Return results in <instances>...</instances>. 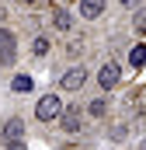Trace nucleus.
Here are the masks:
<instances>
[{
  "label": "nucleus",
  "mask_w": 146,
  "mask_h": 150,
  "mask_svg": "<svg viewBox=\"0 0 146 150\" xmlns=\"http://www.w3.org/2000/svg\"><path fill=\"white\" fill-rule=\"evenodd\" d=\"M118 84H122V63L118 59H105L98 67V87H101V94H111Z\"/></svg>",
  "instance_id": "nucleus-2"
},
{
  "label": "nucleus",
  "mask_w": 146,
  "mask_h": 150,
  "mask_svg": "<svg viewBox=\"0 0 146 150\" xmlns=\"http://www.w3.org/2000/svg\"><path fill=\"white\" fill-rule=\"evenodd\" d=\"M21 4H38V0H21Z\"/></svg>",
  "instance_id": "nucleus-19"
},
{
  "label": "nucleus",
  "mask_w": 146,
  "mask_h": 150,
  "mask_svg": "<svg viewBox=\"0 0 146 150\" xmlns=\"http://www.w3.org/2000/svg\"><path fill=\"white\" fill-rule=\"evenodd\" d=\"M49 25L56 28V32H73V25H77V18H73V11H66V7H52L49 11Z\"/></svg>",
  "instance_id": "nucleus-7"
},
{
  "label": "nucleus",
  "mask_w": 146,
  "mask_h": 150,
  "mask_svg": "<svg viewBox=\"0 0 146 150\" xmlns=\"http://www.w3.org/2000/svg\"><path fill=\"white\" fill-rule=\"evenodd\" d=\"M77 4H80L77 11H80L84 21H98V18L105 14V7H108V0H77Z\"/></svg>",
  "instance_id": "nucleus-8"
},
{
  "label": "nucleus",
  "mask_w": 146,
  "mask_h": 150,
  "mask_svg": "<svg viewBox=\"0 0 146 150\" xmlns=\"http://www.w3.org/2000/svg\"><path fill=\"white\" fill-rule=\"evenodd\" d=\"M118 4H122V7H129V11H132V7H139V4H146V0H118Z\"/></svg>",
  "instance_id": "nucleus-16"
},
{
  "label": "nucleus",
  "mask_w": 146,
  "mask_h": 150,
  "mask_svg": "<svg viewBox=\"0 0 146 150\" xmlns=\"http://www.w3.org/2000/svg\"><path fill=\"white\" fill-rule=\"evenodd\" d=\"M59 150H84V147H77V143H66V147H59Z\"/></svg>",
  "instance_id": "nucleus-17"
},
{
  "label": "nucleus",
  "mask_w": 146,
  "mask_h": 150,
  "mask_svg": "<svg viewBox=\"0 0 146 150\" xmlns=\"http://www.w3.org/2000/svg\"><path fill=\"white\" fill-rule=\"evenodd\" d=\"M63 98L56 94V91H49V94H42L35 101V119L38 122H59V115H63Z\"/></svg>",
  "instance_id": "nucleus-1"
},
{
  "label": "nucleus",
  "mask_w": 146,
  "mask_h": 150,
  "mask_svg": "<svg viewBox=\"0 0 146 150\" xmlns=\"http://www.w3.org/2000/svg\"><path fill=\"white\" fill-rule=\"evenodd\" d=\"M125 63H129L132 70H139V67H146V42H136V45L129 49V56H125Z\"/></svg>",
  "instance_id": "nucleus-10"
},
{
  "label": "nucleus",
  "mask_w": 146,
  "mask_h": 150,
  "mask_svg": "<svg viewBox=\"0 0 146 150\" xmlns=\"http://www.w3.org/2000/svg\"><path fill=\"white\" fill-rule=\"evenodd\" d=\"M18 63V35L0 25V70H11Z\"/></svg>",
  "instance_id": "nucleus-3"
},
{
  "label": "nucleus",
  "mask_w": 146,
  "mask_h": 150,
  "mask_svg": "<svg viewBox=\"0 0 146 150\" xmlns=\"http://www.w3.org/2000/svg\"><path fill=\"white\" fill-rule=\"evenodd\" d=\"M139 150H146V140H139Z\"/></svg>",
  "instance_id": "nucleus-18"
},
{
  "label": "nucleus",
  "mask_w": 146,
  "mask_h": 150,
  "mask_svg": "<svg viewBox=\"0 0 146 150\" xmlns=\"http://www.w3.org/2000/svg\"><path fill=\"white\" fill-rule=\"evenodd\" d=\"M25 136H28V122H25L21 115L4 119V126H0V140H4V143H11V140H25Z\"/></svg>",
  "instance_id": "nucleus-6"
},
{
  "label": "nucleus",
  "mask_w": 146,
  "mask_h": 150,
  "mask_svg": "<svg viewBox=\"0 0 146 150\" xmlns=\"http://www.w3.org/2000/svg\"><path fill=\"white\" fill-rule=\"evenodd\" d=\"M4 150H28L25 140H11V143H4Z\"/></svg>",
  "instance_id": "nucleus-15"
},
{
  "label": "nucleus",
  "mask_w": 146,
  "mask_h": 150,
  "mask_svg": "<svg viewBox=\"0 0 146 150\" xmlns=\"http://www.w3.org/2000/svg\"><path fill=\"white\" fill-rule=\"evenodd\" d=\"M52 52V38L49 35H35L32 38V56H49Z\"/></svg>",
  "instance_id": "nucleus-12"
},
{
  "label": "nucleus",
  "mask_w": 146,
  "mask_h": 150,
  "mask_svg": "<svg viewBox=\"0 0 146 150\" xmlns=\"http://www.w3.org/2000/svg\"><path fill=\"white\" fill-rule=\"evenodd\" d=\"M84 108L80 105H70V108H63V115H59V129L66 133V136H77V133H84Z\"/></svg>",
  "instance_id": "nucleus-5"
},
{
  "label": "nucleus",
  "mask_w": 146,
  "mask_h": 150,
  "mask_svg": "<svg viewBox=\"0 0 146 150\" xmlns=\"http://www.w3.org/2000/svg\"><path fill=\"white\" fill-rule=\"evenodd\" d=\"M87 115H91V119H105V115H108V101H105V98H94V101L87 105Z\"/></svg>",
  "instance_id": "nucleus-13"
},
{
  "label": "nucleus",
  "mask_w": 146,
  "mask_h": 150,
  "mask_svg": "<svg viewBox=\"0 0 146 150\" xmlns=\"http://www.w3.org/2000/svg\"><path fill=\"white\" fill-rule=\"evenodd\" d=\"M11 91L14 94H32L35 91V77L32 74H14L11 77Z\"/></svg>",
  "instance_id": "nucleus-9"
},
{
  "label": "nucleus",
  "mask_w": 146,
  "mask_h": 150,
  "mask_svg": "<svg viewBox=\"0 0 146 150\" xmlns=\"http://www.w3.org/2000/svg\"><path fill=\"white\" fill-rule=\"evenodd\" d=\"M132 32L136 35H146V4L132 7Z\"/></svg>",
  "instance_id": "nucleus-11"
},
{
  "label": "nucleus",
  "mask_w": 146,
  "mask_h": 150,
  "mask_svg": "<svg viewBox=\"0 0 146 150\" xmlns=\"http://www.w3.org/2000/svg\"><path fill=\"white\" fill-rule=\"evenodd\" d=\"M143 105H146V87H143Z\"/></svg>",
  "instance_id": "nucleus-20"
},
{
  "label": "nucleus",
  "mask_w": 146,
  "mask_h": 150,
  "mask_svg": "<svg viewBox=\"0 0 146 150\" xmlns=\"http://www.w3.org/2000/svg\"><path fill=\"white\" fill-rule=\"evenodd\" d=\"M87 80H91V70H87L84 63H73L70 70L59 77V91H84Z\"/></svg>",
  "instance_id": "nucleus-4"
},
{
  "label": "nucleus",
  "mask_w": 146,
  "mask_h": 150,
  "mask_svg": "<svg viewBox=\"0 0 146 150\" xmlns=\"http://www.w3.org/2000/svg\"><path fill=\"white\" fill-rule=\"evenodd\" d=\"M108 136L115 140V143H118V140H125V136H129V126H125V122H118V126H111V129H108Z\"/></svg>",
  "instance_id": "nucleus-14"
}]
</instances>
